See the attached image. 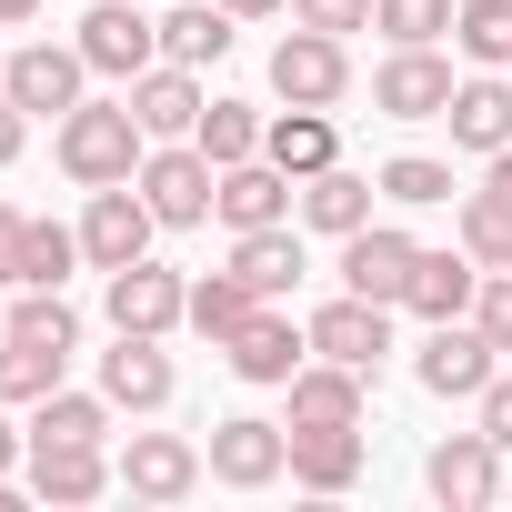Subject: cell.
<instances>
[{
  "instance_id": "6da1fadb",
  "label": "cell",
  "mask_w": 512,
  "mask_h": 512,
  "mask_svg": "<svg viewBox=\"0 0 512 512\" xmlns=\"http://www.w3.org/2000/svg\"><path fill=\"white\" fill-rule=\"evenodd\" d=\"M141 111L131 101H81V111H61V171L81 181V191H101V181H131L141 171Z\"/></svg>"
},
{
  "instance_id": "7a4b0ae2",
  "label": "cell",
  "mask_w": 512,
  "mask_h": 512,
  "mask_svg": "<svg viewBox=\"0 0 512 512\" xmlns=\"http://www.w3.org/2000/svg\"><path fill=\"white\" fill-rule=\"evenodd\" d=\"M151 231H161V211L141 201V181H101L91 211H81V262L91 272H131L151 251Z\"/></svg>"
},
{
  "instance_id": "3957f363",
  "label": "cell",
  "mask_w": 512,
  "mask_h": 512,
  "mask_svg": "<svg viewBox=\"0 0 512 512\" xmlns=\"http://www.w3.org/2000/svg\"><path fill=\"white\" fill-rule=\"evenodd\" d=\"M141 201L161 211V231H191V221H211V191H221V171H211V151L201 141H171V151H141Z\"/></svg>"
},
{
  "instance_id": "277c9868",
  "label": "cell",
  "mask_w": 512,
  "mask_h": 512,
  "mask_svg": "<svg viewBox=\"0 0 512 512\" xmlns=\"http://www.w3.org/2000/svg\"><path fill=\"white\" fill-rule=\"evenodd\" d=\"M81 61L111 71V81H141L161 61V21H151V0H101V11L81 21Z\"/></svg>"
},
{
  "instance_id": "5b68a950",
  "label": "cell",
  "mask_w": 512,
  "mask_h": 512,
  "mask_svg": "<svg viewBox=\"0 0 512 512\" xmlns=\"http://www.w3.org/2000/svg\"><path fill=\"white\" fill-rule=\"evenodd\" d=\"M81 81H91V61H81V41H31V51H11L0 61V91H11L21 111H81Z\"/></svg>"
},
{
  "instance_id": "8992f818",
  "label": "cell",
  "mask_w": 512,
  "mask_h": 512,
  "mask_svg": "<svg viewBox=\"0 0 512 512\" xmlns=\"http://www.w3.org/2000/svg\"><path fill=\"white\" fill-rule=\"evenodd\" d=\"M272 91H282L292 111H332V101L352 91V51H342L332 31H292V41L272 51Z\"/></svg>"
},
{
  "instance_id": "52a82bcc",
  "label": "cell",
  "mask_w": 512,
  "mask_h": 512,
  "mask_svg": "<svg viewBox=\"0 0 512 512\" xmlns=\"http://www.w3.org/2000/svg\"><path fill=\"white\" fill-rule=\"evenodd\" d=\"M452 61L432 51V41H412V51H392L382 71H372V111H392V121H442L452 111Z\"/></svg>"
},
{
  "instance_id": "ba28073f",
  "label": "cell",
  "mask_w": 512,
  "mask_h": 512,
  "mask_svg": "<svg viewBox=\"0 0 512 512\" xmlns=\"http://www.w3.org/2000/svg\"><path fill=\"white\" fill-rule=\"evenodd\" d=\"M502 372V352H492V332L462 312V322H432V342H422V392H442V402H482V382Z\"/></svg>"
},
{
  "instance_id": "9c48e42d",
  "label": "cell",
  "mask_w": 512,
  "mask_h": 512,
  "mask_svg": "<svg viewBox=\"0 0 512 512\" xmlns=\"http://www.w3.org/2000/svg\"><path fill=\"white\" fill-rule=\"evenodd\" d=\"M211 482H231V492H262V482H282L292 472V432L282 422H251V412H231L221 432H211Z\"/></svg>"
},
{
  "instance_id": "30bf717a",
  "label": "cell",
  "mask_w": 512,
  "mask_h": 512,
  "mask_svg": "<svg viewBox=\"0 0 512 512\" xmlns=\"http://www.w3.org/2000/svg\"><path fill=\"white\" fill-rule=\"evenodd\" d=\"M181 322H191V282H181V272H161L151 251H141L131 272H111V332H151V342H161V332H181Z\"/></svg>"
},
{
  "instance_id": "8fae6325",
  "label": "cell",
  "mask_w": 512,
  "mask_h": 512,
  "mask_svg": "<svg viewBox=\"0 0 512 512\" xmlns=\"http://www.w3.org/2000/svg\"><path fill=\"white\" fill-rule=\"evenodd\" d=\"M422 482H432V502H452V512H482L492 492H502V442L472 422V432H452V442H432V462H422Z\"/></svg>"
},
{
  "instance_id": "7c38bea8",
  "label": "cell",
  "mask_w": 512,
  "mask_h": 512,
  "mask_svg": "<svg viewBox=\"0 0 512 512\" xmlns=\"http://www.w3.org/2000/svg\"><path fill=\"white\" fill-rule=\"evenodd\" d=\"M412 262H422V241H412V231L362 221V231L342 241V292H362V302H402V292H412Z\"/></svg>"
},
{
  "instance_id": "4fadbf2b",
  "label": "cell",
  "mask_w": 512,
  "mask_h": 512,
  "mask_svg": "<svg viewBox=\"0 0 512 512\" xmlns=\"http://www.w3.org/2000/svg\"><path fill=\"white\" fill-rule=\"evenodd\" d=\"M452 241L472 251L482 272H512V151H492V161H482V191H462Z\"/></svg>"
},
{
  "instance_id": "5bb4252c",
  "label": "cell",
  "mask_w": 512,
  "mask_h": 512,
  "mask_svg": "<svg viewBox=\"0 0 512 512\" xmlns=\"http://www.w3.org/2000/svg\"><path fill=\"white\" fill-rule=\"evenodd\" d=\"M312 352H322V362H352V372H382V352H392V302H362V292L322 302V312H312Z\"/></svg>"
},
{
  "instance_id": "9a60e30c",
  "label": "cell",
  "mask_w": 512,
  "mask_h": 512,
  "mask_svg": "<svg viewBox=\"0 0 512 512\" xmlns=\"http://www.w3.org/2000/svg\"><path fill=\"white\" fill-rule=\"evenodd\" d=\"M221 352H231V372H241V382H272V392H282V382L312 362V332H302L292 312H272V302H262V312H251V322L221 342Z\"/></svg>"
},
{
  "instance_id": "2e32d148",
  "label": "cell",
  "mask_w": 512,
  "mask_h": 512,
  "mask_svg": "<svg viewBox=\"0 0 512 512\" xmlns=\"http://www.w3.org/2000/svg\"><path fill=\"white\" fill-rule=\"evenodd\" d=\"M101 392H111V412H161L171 402V352L151 332H121L101 352Z\"/></svg>"
},
{
  "instance_id": "e0dca14e",
  "label": "cell",
  "mask_w": 512,
  "mask_h": 512,
  "mask_svg": "<svg viewBox=\"0 0 512 512\" xmlns=\"http://www.w3.org/2000/svg\"><path fill=\"white\" fill-rule=\"evenodd\" d=\"M211 211L231 231H272V221H292V171L282 161H231L221 191H211Z\"/></svg>"
},
{
  "instance_id": "ac0fdd59",
  "label": "cell",
  "mask_w": 512,
  "mask_h": 512,
  "mask_svg": "<svg viewBox=\"0 0 512 512\" xmlns=\"http://www.w3.org/2000/svg\"><path fill=\"white\" fill-rule=\"evenodd\" d=\"M282 392H292V422H282V432H332V422H362V372H352V362H302Z\"/></svg>"
},
{
  "instance_id": "d6986e66",
  "label": "cell",
  "mask_w": 512,
  "mask_h": 512,
  "mask_svg": "<svg viewBox=\"0 0 512 512\" xmlns=\"http://www.w3.org/2000/svg\"><path fill=\"white\" fill-rule=\"evenodd\" d=\"M201 472H211V462H201L181 432H131V452H121V482H131L141 502H181Z\"/></svg>"
},
{
  "instance_id": "ffe728a7",
  "label": "cell",
  "mask_w": 512,
  "mask_h": 512,
  "mask_svg": "<svg viewBox=\"0 0 512 512\" xmlns=\"http://www.w3.org/2000/svg\"><path fill=\"white\" fill-rule=\"evenodd\" d=\"M121 482V462H101V442H31V492L41 502H101Z\"/></svg>"
},
{
  "instance_id": "44dd1931",
  "label": "cell",
  "mask_w": 512,
  "mask_h": 512,
  "mask_svg": "<svg viewBox=\"0 0 512 512\" xmlns=\"http://www.w3.org/2000/svg\"><path fill=\"white\" fill-rule=\"evenodd\" d=\"M472 292H482V262L452 241V251H422V262H412L402 312H422V322H462V312H472Z\"/></svg>"
},
{
  "instance_id": "7402d4cb",
  "label": "cell",
  "mask_w": 512,
  "mask_h": 512,
  "mask_svg": "<svg viewBox=\"0 0 512 512\" xmlns=\"http://www.w3.org/2000/svg\"><path fill=\"white\" fill-rule=\"evenodd\" d=\"M131 111H141L151 141H191V131H201V81H191L181 61H151V71L131 81Z\"/></svg>"
},
{
  "instance_id": "603a6c76",
  "label": "cell",
  "mask_w": 512,
  "mask_h": 512,
  "mask_svg": "<svg viewBox=\"0 0 512 512\" xmlns=\"http://www.w3.org/2000/svg\"><path fill=\"white\" fill-rule=\"evenodd\" d=\"M442 121H452V141H462V151H482V161H492V151H512V81L472 71V81L452 91V111H442Z\"/></svg>"
},
{
  "instance_id": "cb8c5ba5",
  "label": "cell",
  "mask_w": 512,
  "mask_h": 512,
  "mask_svg": "<svg viewBox=\"0 0 512 512\" xmlns=\"http://www.w3.org/2000/svg\"><path fill=\"white\" fill-rule=\"evenodd\" d=\"M262 161H282L292 181L332 171V161H342V131H332V111H272V131H262Z\"/></svg>"
},
{
  "instance_id": "d4e9b609",
  "label": "cell",
  "mask_w": 512,
  "mask_h": 512,
  "mask_svg": "<svg viewBox=\"0 0 512 512\" xmlns=\"http://www.w3.org/2000/svg\"><path fill=\"white\" fill-rule=\"evenodd\" d=\"M292 482H302V492H352V482H362V422L292 432Z\"/></svg>"
},
{
  "instance_id": "484cf974",
  "label": "cell",
  "mask_w": 512,
  "mask_h": 512,
  "mask_svg": "<svg viewBox=\"0 0 512 512\" xmlns=\"http://www.w3.org/2000/svg\"><path fill=\"white\" fill-rule=\"evenodd\" d=\"M231 272L262 292V302H282V292L302 282V241H292V221H272V231H231Z\"/></svg>"
},
{
  "instance_id": "4316f807",
  "label": "cell",
  "mask_w": 512,
  "mask_h": 512,
  "mask_svg": "<svg viewBox=\"0 0 512 512\" xmlns=\"http://www.w3.org/2000/svg\"><path fill=\"white\" fill-rule=\"evenodd\" d=\"M372 191H382V181H362V171H342V161H332V171H312V181H302V221H312V231H332V241H352V231L372 221Z\"/></svg>"
},
{
  "instance_id": "83f0119b",
  "label": "cell",
  "mask_w": 512,
  "mask_h": 512,
  "mask_svg": "<svg viewBox=\"0 0 512 512\" xmlns=\"http://www.w3.org/2000/svg\"><path fill=\"white\" fill-rule=\"evenodd\" d=\"M61 372H71V352H61V342L0 332V412H11V402H41V392H61Z\"/></svg>"
},
{
  "instance_id": "f1b7e54d",
  "label": "cell",
  "mask_w": 512,
  "mask_h": 512,
  "mask_svg": "<svg viewBox=\"0 0 512 512\" xmlns=\"http://www.w3.org/2000/svg\"><path fill=\"white\" fill-rule=\"evenodd\" d=\"M221 51H231V11H221V0H181V11H161V61L201 71Z\"/></svg>"
},
{
  "instance_id": "f546056e",
  "label": "cell",
  "mask_w": 512,
  "mask_h": 512,
  "mask_svg": "<svg viewBox=\"0 0 512 512\" xmlns=\"http://www.w3.org/2000/svg\"><path fill=\"white\" fill-rule=\"evenodd\" d=\"M262 131H272V121L251 111V101H201V131H191V141L211 151V171H231V161H262Z\"/></svg>"
},
{
  "instance_id": "4dcf8cb0",
  "label": "cell",
  "mask_w": 512,
  "mask_h": 512,
  "mask_svg": "<svg viewBox=\"0 0 512 512\" xmlns=\"http://www.w3.org/2000/svg\"><path fill=\"white\" fill-rule=\"evenodd\" d=\"M111 432V392H41L31 402V442H101Z\"/></svg>"
},
{
  "instance_id": "1f68e13d",
  "label": "cell",
  "mask_w": 512,
  "mask_h": 512,
  "mask_svg": "<svg viewBox=\"0 0 512 512\" xmlns=\"http://www.w3.org/2000/svg\"><path fill=\"white\" fill-rule=\"evenodd\" d=\"M452 41L472 71H512V0H462L452 11Z\"/></svg>"
},
{
  "instance_id": "d6a6232c",
  "label": "cell",
  "mask_w": 512,
  "mask_h": 512,
  "mask_svg": "<svg viewBox=\"0 0 512 512\" xmlns=\"http://www.w3.org/2000/svg\"><path fill=\"white\" fill-rule=\"evenodd\" d=\"M251 312H262V292H251L241 272H211V282H191V332H201V342H231Z\"/></svg>"
},
{
  "instance_id": "836d02e7",
  "label": "cell",
  "mask_w": 512,
  "mask_h": 512,
  "mask_svg": "<svg viewBox=\"0 0 512 512\" xmlns=\"http://www.w3.org/2000/svg\"><path fill=\"white\" fill-rule=\"evenodd\" d=\"M0 332H31V342H61V352H81V312H71L61 292H41V282H21V302L0 312Z\"/></svg>"
},
{
  "instance_id": "e575fe53",
  "label": "cell",
  "mask_w": 512,
  "mask_h": 512,
  "mask_svg": "<svg viewBox=\"0 0 512 512\" xmlns=\"http://www.w3.org/2000/svg\"><path fill=\"white\" fill-rule=\"evenodd\" d=\"M372 31H382L392 51H412V41H442V31H452V0H372Z\"/></svg>"
},
{
  "instance_id": "d590c367",
  "label": "cell",
  "mask_w": 512,
  "mask_h": 512,
  "mask_svg": "<svg viewBox=\"0 0 512 512\" xmlns=\"http://www.w3.org/2000/svg\"><path fill=\"white\" fill-rule=\"evenodd\" d=\"M71 262H81V231H61V221H31V241H21V282L61 292V282H71Z\"/></svg>"
},
{
  "instance_id": "8d00e7d4",
  "label": "cell",
  "mask_w": 512,
  "mask_h": 512,
  "mask_svg": "<svg viewBox=\"0 0 512 512\" xmlns=\"http://www.w3.org/2000/svg\"><path fill=\"white\" fill-rule=\"evenodd\" d=\"M372 181H382V201H402V211H422V201H452V171H442V161H422V151L382 161Z\"/></svg>"
},
{
  "instance_id": "74e56055",
  "label": "cell",
  "mask_w": 512,
  "mask_h": 512,
  "mask_svg": "<svg viewBox=\"0 0 512 512\" xmlns=\"http://www.w3.org/2000/svg\"><path fill=\"white\" fill-rule=\"evenodd\" d=\"M472 322L492 332V352H512V272H482V292H472Z\"/></svg>"
},
{
  "instance_id": "f35d334b",
  "label": "cell",
  "mask_w": 512,
  "mask_h": 512,
  "mask_svg": "<svg viewBox=\"0 0 512 512\" xmlns=\"http://www.w3.org/2000/svg\"><path fill=\"white\" fill-rule=\"evenodd\" d=\"M292 11H302V31H372V0H292Z\"/></svg>"
},
{
  "instance_id": "ab89813d",
  "label": "cell",
  "mask_w": 512,
  "mask_h": 512,
  "mask_svg": "<svg viewBox=\"0 0 512 512\" xmlns=\"http://www.w3.org/2000/svg\"><path fill=\"white\" fill-rule=\"evenodd\" d=\"M472 412H482V432H492V442H502V452H512V372H492V382H482V402H472Z\"/></svg>"
},
{
  "instance_id": "60d3db41",
  "label": "cell",
  "mask_w": 512,
  "mask_h": 512,
  "mask_svg": "<svg viewBox=\"0 0 512 512\" xmlns=\"http://www.w3.org/2000/svg\"><path fill=\"white\" fill-rule=\"evenodd\" d=\"M21 241H31V221L0 201V282H11V292H21Z\"/></svg>"
},
{
  "instance_id": "b9f144b4",
  "label": "cell",
  "mask_w": 512,
  "mask_h": 512,
  "mask_svg": "<svg viewBox=\"0 0 512 512\" xmlns=\"http://www.w3.org/2000/svg\"><path fill=\"white\" fill-rule=\"evenodd\" d=\"M21 141H31V111H21L11 91H0V171H11V161H21Z\"/></svg>"
},
{
  "instance_id": "7bdbcfd3",
  "label": "cell",
  "mask_w": 512,
  "mask_h": 512,
  "mask_svg": "<svg viewBox=\"0 0 512 512\" xmlns=\"http://www.w3.org/2000/svg\"><path fill=\"white\" fill-rule=\"evenodd\" d=\"M231 21H272V11H292V0H221Z\"/></svg>"
},
{
  "instance_id": "ee69618b",
  "label": "cell",
  "mask_w": 512,
  "mask_h": 512,
  "mask_svg": "<svg viewBox=\"0 0 512 512\" xmlns=\"http://www.w3.org/2000/svg\"><path fill=\"white\" fill-rule=\"evenodd\" d=\"M31 11H41V0H0V31H21V21H31Z\"/></svg>"
},
{
  "instance_id": "f6af8a7d",
  "label": "cell",
  "mask_w": 512,
  "mask_h": 512,
  "mask_svg": "<svg viewBox=\"0 0 512 512\" xmlns=\"http://www.w3.org/2000/svg\"><path fill=\"white\" fill-rule=\"evenodd\" d=\"M11 462H21V432H11V422H0V482H11Z\"/></svg>"
},
{
  "instance_id": "bcb514c9",
  "label": "cell",
  "mask_w": 512,
  "mask_h": 512,
  "mask_svg": "<svg viewBox=\"0 0 512 512\" xmlns=\"http://www.w3.org/2000/svg\"><path fill=\"white\" fill-rule=\"evenodd\" d=\"M502 492H512V472H502Z\"/></svg>"
}]
</instances>
